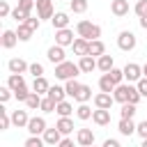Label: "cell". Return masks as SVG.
I'll use <instances>...</instances> for the list:
<instances>
[{
	"mask_svg": "<svg viewBox=\"0 0 147 147\" xmlns=\"http://www.w3.org/2000/svg\"><path fill=\"white\" fill-rule=\"evenodd\" d=\"M76 34L80 39H87V41H96L101 37V25L92 23V21H78L76 23Z\"/></svg>",
	"mask_w": 147,
	"mask_h": 147,
	"instance_id": "obj_1",
	"label": "cell"
},
{
	"mask_svg": "<svg viewBox=\"0 0 147 147\" xmlns=\"http://www.w3.org/2000/svg\"><path fill=\"white\" fill-rule=\"evenodd\" d=\"M78 74H83L80 67H78V62H69V60H67V62H62V64L55 67V78H57V80H64V83L71 80V78H76Z\"/></svg>",
	"mask_w": 147,
	"mask_h": 147,
	"instance_id": "obj_2",
	"label": "cell"
},
{
	"mask_svg": "<svg viewBox=\"0 0 147 147\" xmlns=\"http://www.w3.org/2000/svg\"><path fill=\"white\" fill-rule=\"evenodd\" d=\"M117 46H119V51L129 53V51H133V48L138 46V39H136V34H133L131 30H122V32L117 34Z\"/></svg>",
	"mask_w": 147,
	"mask_h": 147,
	"instance_id": "obj_3",
	"label": "cell"
},
{
	"mask_svg": "<svg viewBox=\"0 0 147 147\" xmlns=\"http://www.w3.org/2000/svg\"><path fill=\"white\" fill-rule=\"evenodd\" d=\"M37 18L41 21H51L55 16V9H53V0H37Z\"/></svg>",
	"mask_w": 147,
	"mask_h": 147,
	"instance_id": "obj_4",
	"label": "cell"
},
{
	"mask_svg": "<svg viewBox=\"0 0 147 147\" xmlns=\"http://www.w3.org/2000/svg\"><path fill=\"white\" fill-rule=\"evenodd\" d=\"M46 129H48V124H46V119H44L41 115L30 117V122H28V133H30V136H44Z\"/></svg>",
	"mask_w": 147,
	"mask_h": 147,
	"instance_id": "obj_5",
	"label": "cell"
},
{
	"mask_svg": "<svg viewBox=\"0 0 147 147\" xmlns=\"http://www.w3.org/2000/svg\"><path fill=\"white\" fill-rule=\"evenodd\" d=\"M140 78H142V67L136 64V62H129V64L124 67V80L133 85V83H138Z\"/></svg>",
	"mask_w": 147,
	"mask_h": 147,
	"instance_id": "obj_6",
	"label": "cell"
},
{
	"mask_svg": "<svg viewBox=\"0 0 147 147\" xmlns=\"http://www.w3.org/2000/svg\"><path fill=\"white\" fill-rule=\"evenodd\" d=\"M74 30L71 28H64V30H55V44L67 48V46H74Z\"/></svg>",
	"mask_w": 147,
	"mask_h": 147,
	"instance_id": "obj_7",
	"label": "cell"
},
{
	"mask_svg": "<svg viewBox=\"0 0 147 147\" xmlns=\"http://www.w3.org/2000/svg\"><path fill=\"white\" fill-rule=\"evenodd\" d=\"M46 57H48V62H53L55 67L62 64V62H67V53H64V48L57 46V44H53V46L46 51Z\"/></svg>",
	"mask_w": 147,
	"mask_h": 147,
	"instance_id": "obj_8",
	"label": "cell"
},
{
	"mask_svg": "<svg viewBox=\"0 0 147 147\" xmlns=\"http://www.w3.org/2000/svg\"><path fill=\"white\" fill-rule=\"evenodd\" d=\"M76 142H78V147H90V145H94V133H92V129H78L76 131Z\"/></svg>",
	"mask_w": 147,
	"mask_h": 147,
	"instance_id": "obj_9",
	"label": "cell"
},
{
	"mask_svg": "<svg viewBox=\"0 0 147 147\" xmlns=\"http://www.w3.org/2000/svg\"><path fill=\"white\" fill-rule=\"evenodd\" d=\"M129 92H131V83H122V85H117L115 87V92H113V99L117 101V103H129Z\"/></svg>",
	"mask_w": 147,
	"mask_h": 147,
	"instance_id": "obj_10",
	"label": "cell"
},
{
	"mask_svg": "<svg viewBox=\"0 0 147 147\" xmlns=\"http://www.w3.org/2000/svg\"><path fill=\"white\" fill-rule=\"evenodd\" d=\"M94 108H101V110H110V106L115 103V99H113V94H106V92H99V94H94Z\"/></svg>",
	"mask_w": 147,
	"mask_h": 147,
	"instance_id": "obj_11",
	"label": "cell"
},
{
	"mask_svg": "<svg viewBox=\"0 0 147 147\" xmlns=\"http://www.w3.org/2000/svg\"><path fill=\"white\" fill-rule=\"evenodd\" d=\"M7 69H9V74H25V71H30V64L21 57H11L7 62Z\"/></svg>",
	"mask_w": 147,
	"mask_h": 147,
	"instance_id": "obj_12",
	"label": "cell"
},
{
	"mask_svg": "<svg viewBox=\"0 0 147 147\" xmlns=\"http://www.w3.org/2000/svg\"><path fill=\"white\" fill-rule=\"evenodd\" d=\"M28 122H30L28 110H11V124L16 129H28Z\"/></svg>",
	"mask_w": 147,
	"mask_h": 147,
	"instance_id": "obj_13",
	"label": "cell"
},
{
	"mask_svg": "<svg viewBox=\"0 0 147 147\" xmlns=\"http://www.w3.org/2000/svg\"><path fill=\"white\" fill-rule=\"evenodd\" d=\"M0 44H2V48H14L16 44H18V34H16V30H2V37H0Z\"/></svg>",
	"mask_w": 147,
	"mask_h": 147,
	"instance_id": "obj_14",
	"label": "cell"
},
{
	"mask_svg": "<svg viewBox=\"0 0 147 147\" xmlns=\"http://www.w3.org/2000/svg\"><path fill=\"white\" fill-rule=\"evenodd\" d=\"M41 138H44V142H46V145H53V147H57V145L62 142V138H64V136H62V133H60V131L53 126V129H46Z\"/></svg>",
	"mask_w": 147,
	"mask_h": 147,
	"instance_id": "obj_15",
	"label": "cell"
},
{
	"mask_svg": "<svg viewBox=\"0 0 147 147\" xmlns=\"http://www.w3.org/2000/svg\"><path fill=\"white\" fill-rule=\"evenodd\" d=\"M110 11H113V16H117V18L126 16V14H129V0H110Z\"/></svg>",
	"mask_w": 147,
	"mask_h": 147,
	"instance_id": "obj_16",
	"label": "cell"
},
{
	"mask_svg": "<svg viewBox=\"0 0 147 147\" xmlns=\"http://www.w3.org/2000/svg\"><path fill=\"white\" fill-rule=\"evenodd\" d=\"M69 14L67 11H55V16L51 18V23H53V28L55 30H64V28H69Z\"/></svg>",
	"mask_w": 147,
	"mask_h": 147,
	"instance_id": "obj_17",
	"label": "cell"
},
{
	"mask_svg": "<svg viewBox=\"0 0 147 147\" xmlns=\"http://www.w3.org/2000/svg\"><path fill=\"white\" fill-rule=\"evenodd\" d=\"M92 122H94L96 126H108V124H110V110H101V108H94Z\"/></svg>",
	"mask_w": 147,
	"mask_h": 147,
	"instance_id": "obj_18",
	"label": "cell"
},
{
	"mask_svg": "<svg viewBox=\"0 0 147 147\" xmlns=\"http://www.w3.org/2000/svg\"><path fill=\"white\" fill-rule=\"evenodd\" d=\"M55 129L67 138L69 133H74V119H71V117H60V119L55 122Z\"/></svg>",
	"mask_w": 147,
	"mask_h": 147,
	"instance_id": "obj_19",
	"label": "cell"
},
{
	"mask_svg": "<svg viewBox=\"0 0 147 147\" xmlns=\"http://www.w3.org/2000/svg\"><path fill=\"white\" fill-rule=\"evenodd\" d=\"M136 129H138V124H136L133 119H119V124H117V131H119L122 136H126V138H131V136L136 133Z\"/></svg>",
	"mask_w": 147,
	"mask_h": 147,
	"instance_id": "obj_20",
	"label": "cell"
},
{
	"mask_svg": "<svg viewBox=\"0 0 147 147\" xmlns=\"http://www.w3.org/2000/svg\"><path fill=\"white\" fill-rule=\"evenodd\" d=\"M74 53L78 55V57H85V55H90V41L87 39H80V37H76V41H74Z\"/></svg>",
	"mask_w": 147,
	"mask_h": 147,
	"instance_id": "obj_21",
	"label": "cell"
},
{
	"mask_svg": "<svg viewBox=\"0 0 147 147\" xmlns=\"http://www.w3.org/2000/svg\"><path fill=\"white\" fill-rule=\"evenodd\" d=\"M48 99H53L55 103H62V101H67V90L64 87H60V85H51V90H48V94H46Z\"/></svg>",
	"mask_w": 147,
	"mask_h": 147,
	"instance_id": "obj_22",
	"label": "cell"
},
{
	"mask_svg": "<svg viewBox=\"0 0 147 147\" xmlns=\"http://www.w3.org/2000/svg\"><path fill=\"white\" fill-rule=\"evenodd\" d=\"M78 67H80V71H83V74H92V71L96 69V57L85 55V57H80V60H78Z\"/></svg>",
	"mask_w": 147,
	"mask_h": 147,
	"instance_id": "obj_23",
	"label": "cell"
},
{
	"mask_svg": "<svg viewBox=\"0 0 147 147\" xmlns=\"http://www.w3.org/2000/svg\"><path fill=\"white\" fill-rule=\"evenodd\" d=\"M96 69L103 71V74H108L110 69H115V60H113V55H101V57H96Z\"/></svg>",
	"mask_w": 147,
	"mask_h": 147,
	"instance_id": "obj_24",
	"label": "cell"
},
{
	"mask_svg": "<svg viewBox=\"0 0 147 147\" xmlns=\"http://www.w3.org/2000/svg\"><path fill=\"white\" fill-rule=\"evenodd\" d=\"M48 90H51V85H48V80H46L44 76H41V78H34V83H32V92H37L39 96H46Z\"/></svg>",
	"mask_w": 147,
	"mask_h": 147,
	"instance_id": "obj_25",
	"label": "cell"
},
{
	"mask_svg": "<svg viewBox=\"0 0 147 147\" xmlns=\"http://www.w3.org/2000/svg\"><path fill=\"white\" fill-rule=\"evenodd\" d=\"M25 85V78H23V74H9V78H7V87L11 90V92H16L18 87H23Z\"/></svg>",
	"mask_w": 147,
	"mask_h": 147,
	"instance_id": "obj_26",
	"label": "cell"
},
{
	"mask_svg": "<svg viewBox=\"0 0 147 147\" xmlns=\"http://www.w3.org/2000/svg\"><path fill=\"white\" fill-rule=\"evenodd\" d=\"M115 87H117V85L110 80V76H108V74H103V76L99 78V90H101V92H106V94H113V92H115Z\"/></svg>",
	"mask_w": 147,
	"mask_h": 147,
	"instance_id": "obj_27",
	"label": "cell"
},
{
	"mask_svg": "<svg viewBox=\"0 0 147 147\" xmlns=\"http://www.w3.org/2000/svg\"><path fill=\"white\" fill-rule=\"evenodd\" d=\"M90 55H92V57H101V55H106V44H103L101 39L90 41Z\"/></svg>",
	"mask_w": 147,
	"mask_h": 147,
	"instance_id": "obj_28",
	"label": "cell"
},
{
	"mask_svg": "<svg viewBox=\"0 0 147 147\" xmlns=\"http://www.w3.org/2000/svg\"><path fill=\"white\" fill-rule=\"evenodd\" d=\"M41 99H44V96H39L37 92H32V94L28 96V101H25V108H28V110H41Z\"/></svg>",
	"mask_w": 147,
	"mask_h": 147,
	"instance_id": "obj_29",
	"label": "cell"
},
{
	"mask_svg": "<svg viewBox=\"0 0 147 147\" xmlns=\"http://www.w3.org/2000/svg\"><path fill=\"white\" fill-rule=\"evenodd\" d=\"M92 115H94V110H92L87 103H78V108H76V117H78V119L85 122V119H92Z\"/></svg>",
	"mask_w": 147,
	"mask_h": 147,
	"instance_id": "obj_30",
	"label": "cell"
},
{
	"mask_svg": "<svg viewBox=\"0 0 147 147\" xmlns=\"http://www.w3.org/2000/svg\"><path fill=\"white\" fill-rule=\"evenodd\" d=\"M92 99V87L90 85H80V90H78V94H76V101L78 103H87Z\"/></svg>",
	"mask_w": 147,
	"mask_h": 147,
	"instance_id": "obj_31",
	"label": "cell"
},
{
	"mask_svg": "<svg viewBox=\"0 0 147 147\" xmlns=\"http://www.w3.org/2000/svg\"><path fill=\"white\" fill-rule=\"evenodd\" d=\"M16 34H18V41H30L34 32H32V30H30V28H28L25 23H21V25L16 28Z\"/></svg>",
	"mask_w": 147,
	"mask_h": 147,
	"instance_id": "obj_32",
	"label": "cell"
},
{
	"mask_svg": "<svg viewBox=\"0 0 147 147\" xmlns=\"http://www.w3.org/2000/svg\"><path fill=\"white\" fill-rule=\"evenodd\" d=\"M80 85H83V83H78L76 78H71V80H67V83H64V90H67V96H74V99H76V94H78V90H80Z\"/></svg>",
	"mask_w": 147,
	"mask_h": 147,
	"instance_id": "obj_33",
	"label": "cell"
},
{
	"mask_svg": "<svg viewBox=\"0 0 147 147\" xmlns=\"http://www.w3.org/2000/svg\"><path fill=\"white\" fill-rule=\"evenodd\" d=\"M55 113H57L60 117H71V115H74V106H71L69 101H62V103H57Z\"/></svg>",
	"mask_w": 147,
	"mask_h": 147,
	"instance_id": "obj_34",
	"label": "cell"
},
{
	"mask_svg": "<svg viewBox=\"0 0 147 147\" xmlns=\"http://www.w3.org/2000/svg\"><path fill=\"white\" fill-rule=\"evenodd\" d=\"M136 110H138V108H136L133 103H124L122 110H119V117H122V119H133V117H136Z\"/></svg>",
	"mask_w": 147,
	"mask_h": 147,
	"instance_id": "obj_35",
	"label": "cell"
},
{
	"mask_svg": "<svg viewBox=\"0 0 147 147\" xmlns=\"http://www.w3.org/2000/svg\"><path fill=\"white\" fill-rule=\"evenodd\" d=\"M69 7H71L74 14H85L87 11V0H71Z\"/></svg>",
	"mask_w": 147,
	"mask_h": 147,
	"instance_id": "obj_36",
	"label": "cell"
},
{
	"mask_svg": "<svg viewBox=\"0 0 147 147\" xmlns=\"http://www.w3.org/2000/svg\"><path fill=\"white\" fill-rule=\"evenodd\" d=\"M108 76H110V80H113L115 85H122V83H124V69H110Z\"/></svg>",
	"mask_w": 147,
	"mask_h": 147,
	"instance_id": "obj_37",
	"label": "cell"
},
{
	"mask_svg": "<svg viewBox=\"0 0 147 147\" xmlns=\"http://www.w3.org/2000/svg\"><path fill=\"white\" fill-rule=\"evenodd\" d=\"M9 126H11V115H9L5 108H0V129H2V131H7Z\"/></svg>",
	"mask_w": 147,
	"mask_h": 147,
	"instance_id": "obj_38",
	"label": "cell"
},
{
	"mask_svg": "<svg viewBox=\"0 0 147 147\" xmlns=\"http://www.w3.org/2000/svg\"><path fill=\"white\" fill-rule=\"evenodd\" d=\"M44 138L41 136H28V140L23 142V147H44Z\"/></svg>",
	"mask_w": 147,
	"mask_h": 147,
	"instance_id": "obj_39",
	"label": "cell"
},
{
	"mask_svg": "<svg viewBox=\"0 0 147 147\" xmlns=\"http://www.w3.org/2000/svg\"><path fill=\"white\" fill-rule=\"evenodd\" d=\"M11 18H14V21H16L18 25H21V23H25V21L30 18V14H25L23 9H18V7H14V11H11Z\"/></svg>",
	"mask_w": 147,
	"mask_h": 147,
	"instance_id": "obj_40",
	"label": "cell"
},
{
	"mask_svg": "<svg viewBox=\"0 0 147 147\" xmlns=\"http://www.w3.org/2000/svg\"><path fill=\"white\" fill-rule=\"evenodd\" d=\"M55 108H57V103L53 99H48V96L41 99V113H55Z\"/></svg>",
	"mask_w": 147,
	"mask_h": 147,
	"instance_id": "obj_41",
	"label": "cell"
},
{
	"mask_svg": "<svg viewBox=\"0 0 147 147\" xmlns=\"http://www.w3.org/2000/svg\"><path fill=\"white\" fill-rule=\"evenodd\" d=\"M18 9H23L25 14H32V9L37 7V0H18V5H16Z\"/></svg>",
	"mask_w": 147,
	"mask_h": 147,
	"instance_id": "obj_42",
	"label": "cell"
},
{
	"mask_svg": "<svg viewBox=\"0 0 147 147\" xmlns=\"http://www.w3.org/2000/svg\"><path fill=\"white\" fill-rule=\"evenodd\" d=\"M30 94H32V92L28 90V85H23V87H18V90L14 92V96H16V101H23V103L28 101V96H30Z\"/></svg>",
	"mask_w": 147,
	"mask_h": 147,
	"instance_id": "obj_43",
	"label": "cell"
},
{
	"mask_svg": "<svg viewBox=\"0 0 147 147\" xmlns=\"http://www.w3.org/2000/svg\"><path fill=\"white\" fill-rule=\"evenodd\" d=\"M133 11H136V16H138V18L147 16V0H138V2H136V7H133Z\"/></svg>",
	"mask_w": 147,
	"mask_h": 147,
	"instance_id": "obj_44",
	"label": "cell"
},
{
	"mask_svg": "<svg viewBox=\"0 0 147 147\" xmlns=\"http://www.w3.org/2000/svg\"><path fill=\"white\" fill-rule=\"evenodd\" d=\"M30 74H32L34 78H41V76H44V64H41V62H32V64H30Z\"/></svg>",
	"mask_w": 147,
	"mask_h": 147,
	"instance_id": "obj_45",
	"label": "cell"
},
{
	"mask_svg": "<svg viewBox=\"0 0 147 147\" xmlns=\"http://www.w3.org/2000/svg\"><path fill=\"white\" fill-rule=\"evenodd\" d=\"M142 96H140V92H138V87L136 85H131V92H129V103H133V106H138V101H140Z\"/></svg>",
	"mask_w": 147,
	"mask_h": 147,
	"instance_id": "obj_46",
	"label": "cell"
},
{
	"mask_svg": "<svg viewBox=\"0 0 147 147\" xmlns=\"http://www.w3.org/2000/svg\"><path fill=\"white\" fill-rule=\"evenodd\" d=\"M11 11H14V9L9 7V2H7V0H0V16L7 18V16H11Z\"/></svg>",
	"mask_w": 147,
	"mask_h": 147,
	"instance_id": "obj_47",
	"label": "cell"
},
{
	"mask_svg": "<svg viewBox=\"0 0 147 147\" xmlns=\"http://www.w3.org/2000/svg\"><path fill=\"white\" fill-rule=\"evenodd\" d=\"M25 25H28L32 32H37V30H39V25H41V18H34V16H30V18L25 21Z\"/></svg>",
	"mask_w": 147,
	"mask_h": 147,
	"instance_id": "obj_48",
	"label": "cell"
},
{
	"mask_svg": "<svg viewBox=\"0 0 147 147\" xmlns=\"http://www.w3.org/2000/svg\"><path fill=\"white\" fill-rule=\"evenodd\" d=\"M136 133L145 140L147 138V119H142V122H138V129H136Z\"/></svg>",
	"mask_w": 147,
	"mask_h": 147,
	"instance_id": "obj_49",
	"label": "cell"
},
{
	"mask_svg": "<svg viewBox=\"0 0 147 147\" xmlns=\"http://www.w3.org/2000/svg\"><path fill=\"white\" fill-rule=\"evenodd\" d=\"M9 99H11V90H9L7 85H5V87H0V101H2V103H7Z\"/></svg>",
	"mask_w": 147,
	"mask_h": 147,
	"instance_id": "obj_50",
	"label": "cell"
},
{
	"mask_svg": "<svg viewBox=\"0 0 147 147\" xmlns=\"http://www.w3.org/2000/svg\"><path fill=\"white\" fill-rule=\"evenodd\" d=\"M136 87H138L140 96H147V78H140V80L136 83Z\"/></svg>",
	"mask_w": 147,
	"mask_h": 147,
	"instance_id": "obj_51",
	"label": "cell"
},
{
	"mask_svg": "<svg viewBox=\"0 0 147 147\" xmlns=\"http://www.w3.org/2000/svg\"><path fill=\"white\" fill-rule=\"evenodd\" d=\"M101 147H122V145H119V140H115V138H106Z\"/></svg>",
	"mask_w": 147,
	"mask_h": 147,
	"instance_id": "obj_52",
	"label": "cell"
},
{
	"mask_svg": "<svg viewBox=\"0 0 147 147\" xmlns=\"http://www.w3.org/2000/svg\"><path fill=\"white\" fill-rule=\"evenodd\" d=\"M57 147H78V142H74L71 138H62V142H60Z\"/></svg>",
	"mask_w": 147,
	"mask_h": 147,
	"instance_id": "obj_53",
	"label": "cell"
},
{
	"mask_svg": "<svg viewBox=\"0 0 147 147\" xmlns=\"http://www.w3.org/2000/svg\"><path fill=\"white\" fill-rule=\"evenodd\" d=\"M138 23H140V28H142V30H147V16H142V18H138Z\"/></svg>",
	"mask_w": 147,
	"mask_h": 147,
	"instance_id": "obj_54",
	"label": "cell"
},
{
	"mask_svg": "<svg viewBox=\"0 0 147 147\" xmlns=\"http://www.w3.org/2000/svg\"><path fill=\"white\" fill-rule=\"evenodd\" d=\"M142 78H147V62L142 64Z\"/></svg>",
	"mask_w": 147,
	"mask_h": 147,
	"instance_id": "obj_55",
	"label": "cell"
},
{
	"mask_svg": "<svg viewBox=\"0 0 147 147\" xmlns=\"http://www.w3.org/2000/svg\"><path fill=\"white\" fill-rule=\"evenodd\" d=\"M140 147H147V138H145V140H142V142H140Z\"/></svg>",
	"mask_w": 147,
	"mask_h": 147,
	"instance_id": "obj_56",
	"label": "cell"
},
{
	"mask_svg": "<svg viewBox=\"0 0 147 147\" xmlns=\"http://www.w3.org/2000/svg\"><path fill=\"white\" fill-rule=\"evenodd\" d=\"M90 147H96V145H90Z\"/></svg>",
	"mask_w": 147,
	"mask_h": 147,
	"instance_id": "obj_57",
	"label": "cell"
},
{
	"mask_svg": "<svg viewBox=\"0 0 147 147\" xmlns=\"http://www.w3.org/2000/svg\"><path fill=\"white\" fill-rule=\"evenodd\" d=\"M69 2H71V0H69Z\"/></svg>",
	"mask_w": 147,
	"mask_h": 147,
	"instance_id": "obj_58",
	"label": "cell"
}]
</instances>
